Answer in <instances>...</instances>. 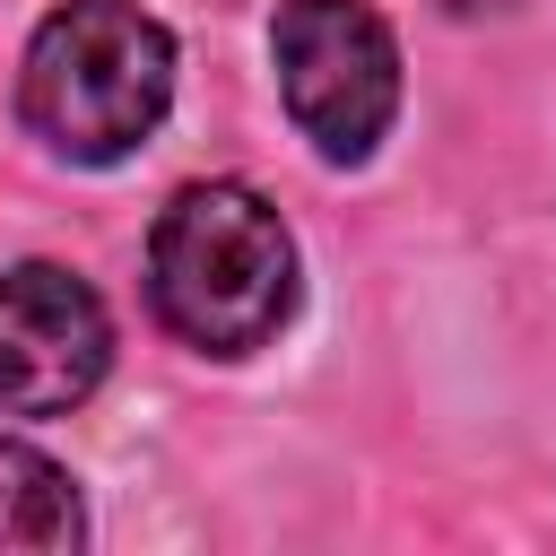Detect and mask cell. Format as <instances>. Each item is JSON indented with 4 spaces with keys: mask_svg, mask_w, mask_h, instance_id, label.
<instances>
[{
    "mask_svg": "<svg viewBox=\"0 0 556 556\" xmlns=\"http://www.w3.org/2000/svg\"><path fill=\"white\" fill-rule=\"evenodd\" d=\"M148 304L200 356H252L295 313V235L252 182H182L148 235Z\"/></svg>",
    "mask_w": 556,
    "mask_h": 556,
    "instance_id": "obj_1",
    "label": "cell"
},
{
    "mask_svg": "<svg viewBox=\"0 0 556 556\" xmlns=\"http://www.w3.org/2000/svg\"><path fill=\"white\" fill-rule=\"evenodd\" d=\"M174 104V35L139 0H70L26 35L17 113L70 165H122Z\"/></svg>",
    "mask_w": 556,
    "mask_h": 556,
    "instance_id": "obj_2",
    "label": "cell"
},
{
    "mask_svg": "<svg viewBox=\"0 0 556 556\" xmlns=\"http://www.w3.org/2000/svg\"><path fill=\"white\" fill-rule=\"evenodd\" d=\"M269 61L295 130L330 165H365L400 113V43L374 0H278Z\"/></svg>",
    "mask_w": 556,
    "mask_h": 556,
    "instance_id": "obj_3",
    "label": "cell"
},
{
    "mask_svg": "<svg viewBox=\"0 0 556 556\" xmlns=\"http://www.w3.org/2000/svg\"><path fill=\"white\" fill-rule=\"evenodd\" d=\"M113 365L104 295L61 261L0 269V417H70Z\"/></svg>",
    "mask_w": 556,
    "mask_h": 556,
    "instance_id": "obj_4",
    "label": "cell"
},
{
    "mask_svg": "<svg viewBox=\"0 0 556 556\" xmlns=\"http://www.w3.org/2000/svg\"><path fill=\"white\" fill-rule=\"evenodd\" d=\"M78 539H87V513L70 469L0 434V547H78Z\"/></svg>",
    "mask_w": 556,
    "mask_h": 556,
    "instance_id": "obj_5",
    "label": "cell"
}]
</instances>
